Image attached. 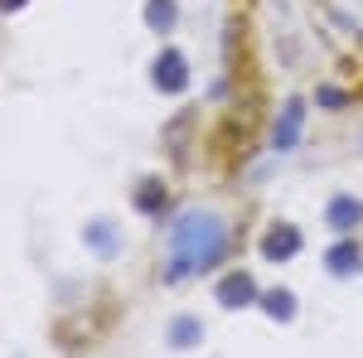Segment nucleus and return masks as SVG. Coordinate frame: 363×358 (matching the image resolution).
Segmentation results:
<instances>
[{"instance_id":"obj_1","label":"nucleus","mask_w":363,"mask_h":358,"mask_svg":"<svg viewBox=\"0 0 363 358\" xmlns=\"http://www.w3.org/2000/svg\"><path fill=\"white\" fill-rule=\"evenodd\" d=\"M169 247H174V272H208L228 247V223L213 208H199L169 228Z\"/></svg>"},{"instance_id":"obj_2","label":"nucleus","mask_w":363,"mask_h":358,"mask_svg":"<svg viewBox=\"0 0 363 358\" xmlns=\"http://www.w3.org/2000/svg\"><path fill=\"white\" fill-rule=\"evenodd\" d=\"M301 121H306V102L291 97L286 111H281V121H277V150H291V145L301 140Z\"/></svg>"},{"instance_id":"obj_3","label":"nucleus","mask_w":363,"mask_h":358,"mask_svg":"<svg viewBox=\"0 0 363 358\" xmlns=\"http://www.w3.org/2000/svg\"><path fill=\"white\" fill-rule=\"evenodd\" d=\"M155 83L165 87V92H179V87L189 83V78H184V58L174 54V49H165V54L155 58Z\"/></svg>"},{"instance_id":"obj_4","label":"nucleus","mask_w":363,"mask_h":358,"mask_svg":"<svg viewBox=\"0 0 363 358\" xmlns=\"http://www.w3.org/2000/svg\"><path fill=\"white\" fill-rule=\"evenodd\" d=\"M359 223H363V203L359 198H349V194L330 198V228H335V233H349V228H359Z\"/></svg>"},{"instance_id":"obj_5","label":"nucleus","mask_w":363,"mask_h":358,"mask_svg":"<svg viewBox=\"0 0 363 358\" xmlns=\"http://www.w3.org/2000/svg\"><path fill=\"white\" fill-rule=\"evenodd\" d=\"M296 247H301V237H296V228H286V223H281L277 233H267V242H262L267 257H291Z\"/></svg>"},{"instance_id":"obj_6","label":"nucleus","mask_w":363,"mask_h":358,"mask_svg":"<svg viewBox=\"0 0 363 358\" xmlns=\"http://www.w3.org/2000/svg\"><path fill=\"white\" fill-rule=\"evenodd\" d=\"M218 296H223V305L247 301V296H252V276H228L223 286H218Z\"/></svg>"},{"instance_id":"obj_7","label":"nucleus","mask_w":363,"mask_h":358,"mask_svg":"<svg viewBox=\"0 0 363 358\" xmlns=\"http://www.w3.org/2000/svg\"><path fill=\"white\" fill-rule=\"evenodd\" d=\"M145 20L155 29H169L174 25V0H150V5H145Z\"/></svg>"},{"instance_id":"obj_8","label":"nucleus","mask_w":363,"mask_h":358,"mask_svg":"<svg viewBox=\"0 0 363 358\" xmlns=\"http://www.w3.org/2000/svg\"><path fill=\"white\" fill-rule=\"evenodd\" d=\"M169 339H174L179 349H189V339H199V325H194V320H174V330H169Z\"/></svg>"},{"instance_id":"obj_9","label":"nucleus","mask_w":363,"mask_h":358,"mask_svg":"<svg viewBox=\"0 0 363 358\" xmlns=\"http://www.w3.org/2000/svg\"><path fill=\"white\" fill-rule=\"evenodd\" d=\"M330 262H335V272H354V267H359V247H335Z\"/></svg>"},{"instance_id":"obj_10","label":"nucleus","mask_w":363,"mask_h":358,"mask_svg":"<svg viewBox=\"0 0 363 358\" xmlns=\"http://www.w3.org/2000/svg\"><path fill=\"white\" fill-rule=\"evenodd\" d=\"M267 310H272V315H291V296H286V291H281V296H272V301H267Z\"/></svg>"}]
</instances>
